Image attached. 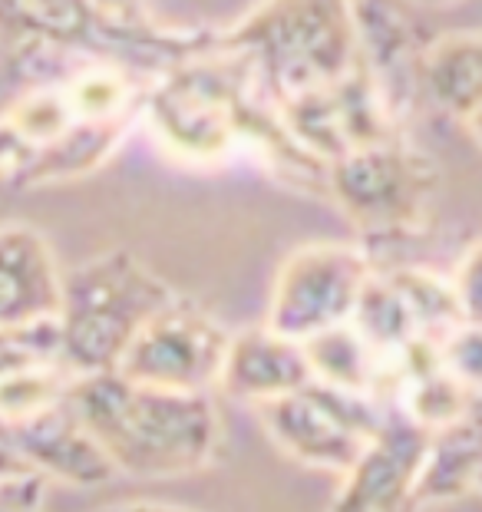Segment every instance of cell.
I'll use <instances>...</instances> for the list:
<instances>
[{"mask_svg":"<svg viewBox=\"0 0 482 512\" xmlns=\"http://www.w3.org/2000/svg\"><path fill=\"white\" fill-rule=\"evenodd\" d=\"M416 86L430 103L476 139L482 110V40L476 30L436 37L416 60Z\"/></svg>","mask_w":482,"mask_h":512,"instance_id":"12","label":"cell"},{"mask_svg":"<svg viewBox=\"0 0 482 512\" xmlns=\"http://www.w3.org/2000/svg\"><path fill=\"white\" fill-rule=\"evenodd\" d=\"M449 291H453L463 321L479 324V245L476 242L456 261V271H453V278H449Z\"/></svg>","mask_w":482,"mask_h":512,"instance_id":"15","label":"cell"},{"mask_svg":"<svg viewBox=\"0 0 482 512\" xmlns=\"http://www.w3.org/2000/svg\"><path fill=\"white\" fill-rule=\"evenodd\" d=\"M228 334L202 304L175 298L142 324L113 374L169 394H212L222 374Z\"/></svg>","mask_w":482,"mask_h":512,"instance_id":"7","label":"cell"},{"mask_svg":"<svg viewBox=\"0 0 482 512\" xmlns=\"http://www.w3.org/2000/svg\"><path fill=\"white\" fill-rule=\"evenodd\" d=\"M103 512H195V509L169 506V503H152V499H139V503H123V506H113V509H103Z\"/></svg>","mask_w":482,"mask_h":512,"instance_id":"18","label":"cell"},{"mask_svg":"<svg viewBox=\"0 0 482 512\" xmlns=\"http://www.w3.org/2000/svg\"><path fill=\"white\" fill-rule=\"evenodd\" d=\"M212 47L251 60L278 110L331 90L357 63L347 4H268L218 34Z\"/></svg>","mask_w":482,"mask_h":512,"instance_id":"3","label":"cell"},{"mask_svg":"<svg viewBox=\"0 0 482 512\" xmlns=\"http://www.w3.org/2000/svg\"><path fill=\"white\" fill-rule=\"evenodd\" d=\"M430 433L383 403L377 433L344 473L327 512H420L413 489Z\"/></svg>","mask_w":482,"mask_h":512,"instance_id":"8","label":"cell"},{"mask_svg":"<svg viewBox=\"0 0 482 512\" xmlns=\"http://www.w3.org/2000/svg\"><path fill=\"white\" fill-rule=\"evenodd\" d=\"M67 397L113 473L139 479L192 476L222 450L212 394H169L119 374L76 377Z\"/></svg>","mask_w":482,"mask_h":512,"instance_id":"1","label":"cell"},{"mask_svg":"<svg viewBox=\"0 0 482 512\" xmlns=\"http://www.w3.org/2000/svg\"><path fill=\"white\" fill-rule=\"evenodd\" d=\"M436 182V162L403 139L350 149L324 169V185L370 242L407 238L420 228Z\"/></svg>","mask_w":482,"mask_h":512,"instance_id":"4","label":"cell"},{"mask_svg":"<svg viewBox=\"0 0 482 512\" xmlns=\"http://www.w3.org/2000/svg\"><path fill=\"white\" fill-rule=\"evenodd\" d=\"M43 499H47V479L37 473L0 483V512H40Z\"/></svg>","mask_w":482,"mask_h":512,"instance_id":"16","label":"cell"},{"mask_svg":"<svg viewBox=\"0 0 482 512\" xmlns=\"http://www.w3.org/2000/svg\"><path fill=\"white\" fill-rule=\"evenodd\" d=\"M10 433H14L24 463L47 483L63 479L70 486H100L116 476L103 450L76 417L67 394L24 423L10 427Z\"/></svg>","mask_w":482,"mask_h":512,"instance_id":"10","label":"cell"},{"mask_svg":"<svg viewBox=\"0 0 482 512\" xmlns=\"http://www.w3.org/2000/svg\"><path fill=\"white\" fill-rule=\"evenodd\" d=\"M63 271L34 225H0V331L57 321Z\"/></svg>","mask_w":482,"mask_h":512,"instance_id":"9","label":"cell"},{"mask_svg":"<svg viewBox=\"0 0 482 512\" xmlns=\"http://www.w3.org/2000/svg\"><path fill=\"white\" fill-rule=\"evenodd\" d=\"M175 291L142 261L113 248L63 275L57 351L70 377L113 374L126 347Z\"/></svg>","mask_w":482,"mask_h":512,"instance_id":"2","label":"cell"},{"mask_svg":"<svg viewBox=\"0 0 482 512\" xmlns=\"http://www.w3.org/2000/svg\"><path fill=\"white\" fill-rule=\"evenodd\" d=\"M482 470V440H479V420L466 417L449 423L443 430H433L426 440L420 473H416V509L459 503L479 489Z\"/></svg>","mask_w":482,"mask_h":512,"instance_id":"13","label":"cell"},{"mask_svg":"<svg viewBox=\"0 0 482 512\" xmlns=\"http://www.w3.org/2000/svg\"><path fill=\"white\" fill-rule=\"evenodd\" d=\"M304 354H308L317 384L377 400L383 361L374 354V347L354 331V324H344V328H334L304 341Z\"/></svg>","mask_w":482,"mask_h":512,"instance_id":"14","label":"cell"},{"mask_svg":"<svg viewBox=\"0 0 482 512\" xmlns=\"http://www.w3.org/2000/svg\"><path fill=\"white\" fill-rule=\"evenodd\" d=\"M261 427L291 460L314 470L347 473L383 420V403L347 390L308 384L255 407Z\"/></svg>","mask_w":482,"mask_h":512,"instance_id":"6","label":"cell"},{"mask_svg":"<svg viewBox=\"0 0 482 512\" xmlns=\"http://www.w3.org/2000/svg\"><path fill=\"white\" fill-rule=\"evenodd\" d=\"M20 476H34V470H30V466L24 463V456H20L10 427L7 423H0V483H7V479H20Z\"/></svg>","mask_w":482,"mask_h":512,"instance_id":"17","label":"cell"},{"mask_svg":"<svg viewBox=\"0 0 482 512\" xmlns=\"http://www.w3.org/2000/svg\"><path fill=\"white\" fill-rule=\"evenodd\" d=\"M370 278L374 258L357 245L311 242L294 248L271 285L265 328L298 344L344 328Z\"/></svg>","mask_w":482,"mask_h":512,"instance_id":"5","label":"cell"},{"mask_svg":"<svg viewBox=\"0 0 482 512\" xmlns=\"http://www.w3.org/2000/svg\"><path fill=\"white\" fill-rule=\"evenodd\" d=\"M308 384H314V374L304 344L288 341L261 324V328L228 337V351L215 387L232 400L265 407V403L288 397Z\"/></svg>","mask_w":482,"mask_h":512,"instance_id":"11","label":"cell"}]
</instances>
